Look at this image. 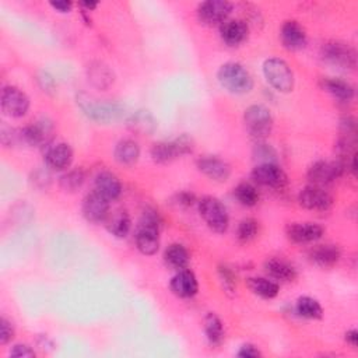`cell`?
<instances>
[{
    "label": "cell",
    "mask_w": 358,
    "mask_h": 358,
    "mask_svg": "<svg viewBox=\"0 0 358 358\" xmlns=\"http://www.w3.org/2000/svg\"><path fill=\"white\" fill-rule=\"evenodd\" d=\"M163 220L157 210L146 209L136 231V247L146 255L153 257L160 248V228Z\"/></svg>",
    "instance_id": "1"
},
{
    "label": "cell",
    "mask_w": 358,
    "mask_h": 358,
    "mask_svg": "<svg viewBox=\"0 0 358 358\" xmlns=\"http://www.w3.org/2000/svg\"><path fill=\"white\" fill-rule=\"evenodd\" d=\"M217 80L225 91L234 95L248 94L254 88V77L241 63L236 62L224 63L217 72Z\"/></svg>",
    "instance_id": "2"
},
{
    "label": "cell",
    "mask_w": 358,
    "mask_h": 358,
    "mask_svg": "<svg viewBox=\"0 0 358 358\" xmlns=\"http://www.w3.org/2000/svg\"><path fill=\"white\" fill-rule=\"evenodd\" d=\"M195 150V142L188 135H181L174 140L158 142L153 145L150 154L154 163L168 164L184 156L192 154Z\"/></svg>",
    "instance_id": "3"
},
{
    "label": "cell",
    "mask_w": 358,
    "mask_h": 358,
    "mask_svg": "<svg viewBox=\"0 0 358 358\" xmlns=\"http://www.w3.org/2000/svg\"><path fill=\"white\" fill-rule=\"evenodd\" d=\"M197 204L200 217L204 220L211 231L217 234H224L228 229L229 215L227 207L217 197L204 196L197 202Z\"/></svg>",
    "instance_id": "4"
},
{
    "label": "cell",
    "mask_w": 358,
    "mask_h": 358,
    "mask_svg": "<svg viewBox=\"0 0 358 358\" xmlns=\"http://www.w3.org/2000/svg\"><path fill=\"white\" fill-rule=\"evenodd\" d=\"M244 124L248 133L257 139L263 140L270 136L273 131V116L270 111L263 105H251L245 109Z\"/></svg>",
    "instance_id": "5"
},
{
    "label": "cell",
    "mask_w": 358,
    "mask_h": 358,
    "mask_svg": "<svg viewBox=\"0 0 358 358\" xmlns=\"http://www.w3.org/2000/svg\"><path fill=\"white\" fill-rule=\"evenodd\" d=\"M263 74L268 83L279 92H290L294 88V73L288 63L279 58H270L263 63Z\"/></svg>",
    "instance_id": "6"
},
{
    "label": "cell",
    "mask_w": 358,
    "mask_h": 358,
    "mask_svg": "<svg viewBox=\"0 0 358 358\" xmlns=\"http://www.w3.org/2000/svg\"><path fill=\"white\" fill-rule=\"evenodd\" d=\"M80 108L83 109L84 115H87V117L98 124L116 122L124 116L125 112V108L121 104L111 101L80 99Z\"/></svg>",
    "instance_id": "7"
},
{
    "label": "cell",
    "mask_w": 358,
    "mask_h": 358,
    "mask_svg": "<svg viewBox=\"0 0 358 358\" xmlns=\"http://www.w3.org/2000/svg\"><path fill=\"white\" fill-rule=\"evenodd\" d=\"M320 56L327 65L341 70H352L357 66V54L354 48L340 41H330L323 44Z\"/></svg>",
    "instance_id": "8"
},
{
    "label": "cell",
    "mask_w": 358,
    "mask_h": 358,
    "mask_svg": "<svg viewBox=\"0 0 358 358\" xmlns=\"http://www.w3.org/2000/svg\"><path fill=\"white\" fill-rule=\"evenodd\" d=\"M344 168L340 161H318L309 167L307 177L311 185L325 188L339 179L344 174Z\"/></svg>",
    "instance_id": "9"
},
{
    "label": "cell",
    "mask_w": 358,
    "mask_h": 358,
    "mask_svg": "<svg viewBox=\"0 0 358 358\" xmlns=\"http://www.w3.org/2000/svg\"><path fill=\"white\" fill-rule=\"evenodd\" d=\"M232 12V5L227 0H207L197 8V19L202 24L213 27L221 26Z\"/></svg>",
    "instance_id": "10"
},
{
    "label": "cell",
    "mask_w": 358,
    "mask_h": 358,
    "mask_svg": "<svg viewBox=\"0 0 358 358\" xmlns=\"http://www.w3.org/2000/svg\"><path fill=\"white\" fill-rule=\"evenodd\" d=\"M0 104H2V111L10 117H23L30 109L29 95L15 86L3 88Z\"/></svg>",
    "instance_id": "11"
},
{
    "label": "cell",
    "mask_w": 358,
    "mask_h": 358,
    "mask_svg": "<svg viewBox=\"0 0 358 358\" xmlns=\"http://www.w3.org/2000/svg\"><path fill=\"white\" fill-rule=\"evenodd\" d=\"M252 179L258 185L279 190L288 184L287 174L277 164H258L252 171Z\"/></svg>",
    "instance_id": "12"
},
{
    "label": "cell",
    "mask_w": 358,
    "mask_h": 358,
    "mask_svg": "<svg viewBox=\"0 0 358 358\" xmlns=\"http://www.w3.org/2000/svg\"><path fill=\"white\" fill-rule=\"evenodd\" d=\"M22 142L31 146V147H49L52 135H54V125L47 119H41L20 131Z\"/></svg>",
    "instance_id": "13"
},
{
    "label": "cell",
    "mask_w": 358,
    "mask_h": 358,
    "mask_svg": "<svg viewBox=\"0 0 358 358\" xmlns=\"http://www.w3.org/2000/svg\"><path fill=\"white\" fill-rule=\"evenodd\" d=\"M298 202L304 209L315 211H327L333 206V196L325 188L309 185L298 195Z\"/></svg>",
    "instance_id": "14"
},
{
    "label": "cell",
    "mask_w": 358,
    "mask_h": 358,
    "mask_svg": "<svg viewBox=\"0 0 358 358\" xmlns=\"http://www.w3.org/2000/svg\"><path fill=\"white\" fill-rule=\"evenodd\" d=\"M81 213L88 222H105L106 217L109 215V202L92 190L84 197L81 203Z\"/></svg>",
    "instance_id": "15"
},
{
    "label": "cell",
    "mask_w": 358,
    "mask_h": 358,
    "mask_svg": "<svg viewBox=\"0 0 358 358\" xmlns=\"http://www.w3.org/2000/svg\"><path fill=\"white\" fill-rule=\"evenodd\" d=\"M325 229L315 222H293L287 225V238L294 244H311L320 240Z\"/></svg>",
    "instance_id": "16"
},
{
    "label": "cell",
    "mask_w": 358,
    "mask_h": 358,
    "mask_svg": "<svg viewBox=\"0 0 358 358\" xmlns=\"http://www.w3.org/2000/svg\"><path fill=\"white\" fill-rule=\"evenodd\" d=\"M197 170L211 181L225 182L231 177V167L227 161L215 157L206 156L197 161Z\"/></svg>",
    "instance_id": "17"
},
{
    "label": "cell",
    "mask_w": 358,
    "mask_h": 358,
    "mask_svg": "<svg viewBox=\"0 0 358 358\" xmlns=\"http://www.w3.org/2000/svg\"><path fill=\"white\" fill-rule=\"evenodd\" d=\"M280 38L284 48L288 51H301L307 45V33L295 20H288L282 26Z\"/></svg>",
    "instance_id": "18"
},
{
    "label": "cell",
    "mask_w": 358,
    "mask_h": 358,
    "mask_svg": "<svg viewBox=\"0 0 358 358\" xmlns=\"http://www.w3.org/2000/svg\"><path fill=\"white\" fill-rule=\"evenodd\" d=\"M171 291L179 297V298H192L197 294L199 290V283L193 272L184 269L179 270L171 280L170 283Z\"/></svg>",
    "instance_id": "19"
},
{
    "label": "cell",
    "mask_w": 358,
    "mask_h": 358,
    "mask_svg": "<svg viewBox=\"0 0 358 358\" xmlns=\"http://www.w3.org/2000/svg\"><path fill=\"white\" fill-rule=\"evenodd\" d=\"M248 24L244 20H225L220 26V37L228 47L241 45L248 38Z\"/></svg>",
    "instance_id": "20"
},
{
    "label": "cell",
    "mask_w": 358,
    "mask_h": 358,
    "mask_svg": "<svg viewBox=\"0 0 358 358\" xmlns=\"http://www.w3.org/2000/svg\"><path fill=\"white\" fill-rule=\"evenodd\" d=\"M73 149L66 143H58L47 147L45 163L49 168L55 171L67 170L73 163Z\"/></svg>",
    "instance_id": "21"
},
{
    "label": "cell",
    "mask_w": 358,
    "mask_h": 358,
    "mask_svg": "<svg viewBox=\"0 0 358 358\" xmlns=\"http://www.w3.org/2000/svg\"><path fill=\"white\" fill-rule=\"evenodd\" d=\"M94 190L99 193L102 197H105L108 202H113L121 196L122 185L116 175L108 171H102L95 177Z\"/></svg>",
    "instance_id": "22"
},
{
    "label": "cell",
    "mask_w": 358,
    "mask_h": 358,
    "mask_svg": "<svg viewBox=\"0 0 358 358\" xmlns=\"http://www.w3.org/2000/svg\"><path fill=\"white\" fill-rule=\"evenodd\" d=\"M309 261L319 266V268H323V269H329V268H333L339 263L340 258H341V252L339 250V247L336 245H318V247H314L309 254Z\"/></svg>",
    "instance_id": "23"
},
{
    "label": "cell",
    "mask_w": 358,
    "mask_h": 358,
    "mask_svg": "<svg viewBox=\"0 0 358 358\" xmlns=\"http://www.w3.org/2000/svg\"><path fill=\"white\" fill-rule=\"evenodd\" d=\"M105 227L111 235L116 238H125L132 228L131 215L125 210H116L113 213H109L105 220Z\"/></svg>",
    "instance_id": "24"
},
{
    "label": "cell",
    "mask_w": 358,
    "mask_h": 358,
    "mask_svg": "<svg viewBox=\"0 0 358 358\" xmlns=\"http://www.w3.org/2000/svg\"><path fill=\"white\" fill-rule=\"evenodd\" d=\"M320 86L337 102H350L354 98V87L344 80L326 77V79H322Z\"/></svg>",
    "instance_id": "25"
},
{
    "label": "cell",
    "mask_w": 358,
    "mask_h": 358,
    "mask_svg": "<svg viewBox=\"0 0 358 358\" xmlns=\"http://www.w3.org/2000/svg\"><path fill=\"white\" fill-rule=\"evenodd\" d=\"M113 157L119 164L133 165L140 158V147L135 140H131V139L121 140L115 146Z\"/></svg>",
    "instance_id": "26"
},
{
    "label": "cell",
    "mask_w": 358,
    "mask_h": 358,
    "mask_svg": "<svg viewBox=\"0 0 358 358\" xmlns=\"http://www.w3.org/2000/svg\"><path fill=\"white\" fill-rule=\"evenodd\" d=\"M265 270L275 280L290 283L297 279L295 269L288 262L279 259V258H272V259L266 261Z\"/></svg>",
    "instance_id": "27"
},
{
    "label": "cell",
    "mask_w": 358,
    "mask_h": 358,
    "mask_svg": "<svg viewBox=\"0 0 358 358\" xmlns=\"http://www.w3.org/2000/svg\"><path fill=\"white\" fill-rule=\"evenodd\" d=\"M128 127L132 132L140 135H152L157 128V122L154 116L149 111H136L128 121Z\"/></svg>",
    "instance_id": "28"
},
{
    "label": "cell",
    "mask_w": 358,
    "mask_h": 358,
    "mask_svg": "<svg viewBox=\"0 0 358 358\" xmlns=\"http://www.w3.org/2000/svg\"><path fill=\"white\" fill-rule=\"evenodd\" d=\"M164 261L171 269L179 272V270L188 269L189 262H190V257H189L188 250L184 245L171 244L164 252Z\"/></svg>",
    "instance_id": "29"
},
{
    "label": "cell",
    "mask_w": 358,
    "mask_h": 358,
    "mask_svg": "<svg viewBox=\"0 0 358 358\" xmlns=\"http://www.w3.org/2000/svg\"><path fill=\"white\" fill-rule=\"evenodd\" d=\"M247 287L258 297L265 300H273L279 295L280 287L276 282L263 277H250L247 279Z\"/></svg>",
    "instance_id": "30"
},
{
    "label": "cell",
    "mask_w": 358,
    "mask_h": 358,
    "mask_svg": "<svg viewBox=\"0 0 358 358\" xmlns=\"http://www.w3.org/2000/svg\"><path fill=\"white\" fill-rule=\"evenodd\" d=\"M204 333L207 337V341L217 347L224 341V326L221 319L215 314H207L204 318Z\"/></svg>",
    "instance_id": "31"
},
{
    "label": "cell",
    "mask_w": 358,
    "mask_h": 358,
    "mask_svg": "<svg viewBox=\"0 0 358 358\" xmlns=\"http://www.w3.org/2000/svg\"><path fill=\"white\" fill-rule=\"evenodd\" d=\"M88 80L97 88L104 90V88H108L113 83V74L108 66L97 62L88 67Z\"/></svg>",
    "instance_id": "32"
},
{
    "label": "cell",
    "mask_w": 358,
    "mask_h": 358,
    "mask_svg": "<svg viewBox=\"0 0 358 358\" xmlns=\"http://www.w3.org/2000/svg\"><path fill=\"white\" fill-rule=\"evenodd\" d=\"M295 311L305 319H320L323 316L322 305L312 297H300L295 305Z\"/></svg>",
    "instance_id": "33"
},
{
    "label": "cell",
    "mask_w": 358,
    "mask_h": 358,
    "mask_svg": "<svg viewBox=\"0 0 358 358\" xmlns=\"http://www.w3.org/2000/svg\"><path fill=\"white\" fill-rule=\"evenodd\" d=\"M234 196L238 202H240L245 207L257 206L258 202H259V197H261L259 190L248 182H243V184L238 185L234 190Z\"/></svg>",
    "instance_id": "34"
},
{
    "label": "cell",
    "mask_w": 358,
    "mask_h": 358,
    "mask_svg": "<svg viewBox=\"0 0 358 358\" xmlns=\"http://www.w3.org/2000/svg\"><path fill=\"white\" fill-rule=\"evenodd\" d=\"M86 182V172L83 168H74L60 177L59 185L65 192H76Z\"/></svg>",
    "instance_id": "35"
},
{
    "label": "cell",
    "mask_w": 358,
    "mask_h": 358,
    "mask_svg": "<svg viewBox=\"0 0 358 358\" xmlns=\"http://www.w3.org/2000/svg\"><path fill=\"white\" fill-rule=\"evenodd\" d=\"M258 234H259V222L254 218H245L240 224H238L236 238H238V241L243 244H247V243L255 240Z\"/></svg>",
    "instance_id": "36"
},
{
    "label": "cell",
    "mask_w": 358,
    "mask_h": 358,
    "mask_svg": "<svg viewBox=\"0 0 358 358\" xmlns=\"http://www.w3.org/2000/svg\"><path fill=\"white\" fill-rule=\"evenodd\" d=\"M255 160H259V164H276V152L270 145L266 143H258L254 152Z\"/></svg>",
    "instance_id": "37"
},
{
    "label": "cell",
    "mask_w": 358,
    "mask_h": 358,
    "mask_svg": "<svg viewBox=\"0 0 358 358\" xmlns=\"http://www.w3.org/2000/svg\"><path fill=\"white\" fill-rule=\"evenodd\" d=\"M218 276H220L222 288L228 294H234L235 288H236V280H235L234 272L229 268H227V266H220L218 268Z\"/></svg>",
    "instance_id": "38"
},
{
    "label": "cell",
    "mask_w": 358,
    "mask_h": 358,
    "mask_svg": "<svg viewBox=\"0 0 358 358\" xmlns=\"http://www.w3.org/2000/svg\"><path fill=\"white\" fill-rule=\"evenodd\" d=\"M15 337V327L6 318L0 319V344L6 345Z\"/></svg>",
    "instance_id": "39"
},
{
    "label": "cell",
    "mask_w": 358,
    "mask_h": 358,
    "mask_svg": "<svg viewBox=\"0 0 358 358\" xmlns=\"http://www.w3.org/2000/svg\"><path fill=\"white\" fill-rule=\"evenodd\" d=\"M196 202H197L196 196L192 192H188V190L179 192L174 196V203L178 207H192Z\"/></svg>",
    "instance_id": "40"
},
{
    "label": "cell",
    "mask_w": 358,
    "mask_h": 358,
    "mask_svg": "<svg viewBox=\"0 0 358 358\" xmlns=\"http://www.w3.org/2000/svg\"><path fill=\"white\" fill-rule=\"evenodd\" d=\"M38 84H40V87L42 88V91H45V92H48V94H52V92H55V88H56V84H55V80H54V77L51 76V74H48L47 72H41L40 74H38Z\"/></svg>",
    "instance_id": "41"
},
{
    "label": "cell",
    "mask_w": 358,
    "mask_h": 358,
    "mask_svg": "<svg viewBox=\"0 0 358 358\" xmlns=\"http://www.w3.org/2000/svg\"><path fill=\"white\" fill-rule=\"evenodd\" d=\"M10 355L12 357H19V358H34L35 351L27 344H16L10 350Z\"/></svg>",
    "instance_id": "42"
},
{
    "label": "cell",
    "mask_w": 358,
    "mask_h": 358,
    "mask_svg": "<svg viewBox=\"0 0 358 358\" xmlns=\"http://www.w3.org/2000/svg\"><path fill=\"white\" fill-rule=\"evenodd\" d=\"M236 355L241 358H259V357H262V352L254 344H244L240 348V351L236 352Z\"/></svg>",
    "instance_id": "43"
},
{
    "label": "cell",
    "mask_w": 358,
    "mask_h": 358,
    "mask_svg": "<svg viewBox=\"0 0 358 358\" xmlns=\"http://www.w3.org/2000/svg\"><path fill=\"white\" fill-rule=\"evenodd\" d=\"M52 9H55L56 12H60V13H69L73 8V3L72 2H67V0H59V2H51L49 3Z\"/></svg>",
    "instance_id": "44"
},
{
    "label": "cell",
    "mask_w": 358,
    "mask_h": 358,
    "mask_svg": "<svg viewBox=\"0 0 358 358\" xmlns=\"http://www.w3.org/2000/svg\"><path fill=\"white\" fill-rule=\"evenodd\" d=\"M345 341H347L348 344H351L352 347H355V345L358 344V332H357L355 329L348 330V332L345 333Z\"/></svg>",
    "instance_id": "45"
},
{
    "label": "cell",
    "mask_w": 358,
    "mask_h": 358,
    "mask_svg": "<svg viewBox=\"0 0 358 358\" xmlns=\"http://www.w3.org/2000/svg\"><path fill=\"white\" fill-rule=\"evenodd\" d=\"M80 5H81L87 12H91V10H94V9L98 6L97 2H81Z\"/></svg>",
    "instance_id": "46"
}]
</instances>
